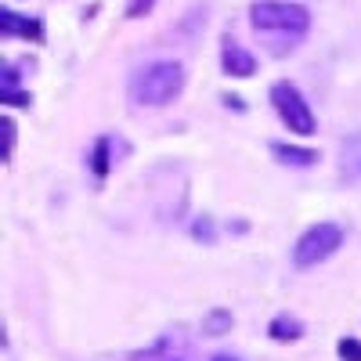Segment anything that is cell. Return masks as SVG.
<instances>
[{
  "label": "cell",
  "instance_id": "cell-8",
  "mask_svg": "<svg viewBox=\"0 0 361 361\" xmlns=\"http://www.w3.org/2000/svg\"><path fill=\"white\" fill-rule=\"evenodd\" d=\"M271 152H275V159H282L286 166H311L318 163V152L314 148H300V145H271Z\"/></svg>",
  "mask_w": 361,
  "mask_h": 361
},
{
  "label": "cell",
  "instance_id": "cell-14",
  "mask_svg": "<svg viewBox=\"0 0 361 361\" xmlns=\"http://www.w3.org/2000/svg\"><path fill=\"white\" fill-rule=\"evenodd\" d=\"M152 4H156V0H130L127 18H141V15H148V11H152Z\"/></svg>",
  "mask_w": 361,
  "mask_h": 361
},
{
  "label": "cell",
  "instance_id": "cell-6",
  "mask_svg": "<svg viewBox=\"0 0 361 361\" xmlns=\"http://www.w3.org/2000/svg\"><path fill=\"white\" fill-rule=\"evenodd\" d=\"M0 33L4 37H22V40H40V22L25 18V15H15V11H0Z\"/></svg>",
  "mask_w": 361,
  "mask_h": 361
},
{
  "label": "cell",
  "instance_id": "cell-1",
  "mask_svg": "<svg viewBox=\"0 0 361 361\" xmlns=\"http://www.w3.org/2000/svg\"><path fill=\"white\" fill-rule=\"evenodd\" d=\"M253 33L271 47V54L293 51L311 29V11L304 4H286V0H257L250 8Z\"/></svg>",
  "mask_w": 361,
  "mask_h": 361
},
{
  "label": "cell",
  "instance_id": "cell-10",
  "mask_svg": "<svg viewBox=\"0 0 361 361\" xmlns=\"http://www.w3.org/2000/svg\"><path fill=\"white\" fill-rule=\"evenodd\" d=\"M231 311L228 307H214V311H206L202 314V333L206 336H224L228 333V329H231Z\"/></svg>",
  "mask_w": 361,
  "mask_h": 361
},
{
  "label": "cell",
  "instance_id": "cell-12",
  "mask_svg": "<svg viewBox=\"0 0 361 361\" xmlns=\"http://www.w3.org/2000/svg\"><path fill=\"white\" fill-rule=\"evenodd\" d=\"M340 357L343 361H361V340H340Z\"/></svg>",
  "mask_w": 361,
  "mask_h": 361
},
{
  "label": "cell",
  "instance_id": "cell-17",
  "mask_svg": "<svg viewBox=\"0 0 361 361\" xmlns=\"http://www.w3.org/2000/svg\"><path fill=\"white\" fill-rule=\"evenodd\" d=\"M214 361H235V357H224V354H221V357H214Z\"/></svg>",
  "mask_w": 361,
  "mask_h": 361
},
{
  "label": "cell",
  "instance_id": "cell-11",
  "mask_svg": "<svg viewBox=\"0 0 361 361\" xmlns=\"http://www.w3.org/2000/svg\"><path fill=\"white\" fill-rule=\"evenodd\" d=\"M109 148H112V141L109 137H98L94 141V152H90V170H94V177H105L109 173Z\"/></svg>",
  "mask_w": 361,
  "mask_h": 361
},
{
  "label": "cell",
  "instance_id": "cell-13",
  "mask_svg": "<svg viewBox=\"0 0 361 361\" xmlns=\"http://www.w3.org/2000/svg\"><path fill=\"white\" fill-rule=\"evenodd\" d=\"M0 98H4L8 105H18V109L29 105V94H25V90H15V87H11V90H0Z\"/></svg>",
  "mask_w": 361,
  "mask_h": 361
},
{
  "label": "cell",
  "instance_id": "cell-2",
  "mask_svg": "<svg viewBox=\"0 0 361 361\" xmlns=\"http://www.w3.org/2000/svg\"><path fill=\"white\" fill-rule=\"evenodd\" d=\"M185 90V66L180 62H152L130 80V102L134 105H166Z\"/></svg>",
  "mask_w": 361,
  "mask_h": 361
},
{
  "label": "cell",
  "instance_id": "cell-7",
  "mask_svg": "<svg viewBox=\"0 0 361 361\" xmlns=\"http://www.w3.org/2000/svg\"><path fill=\"white\" fill-rule=\"evenodd\" d=\"M340 173L347 180H357L361 177V130L350 134L343 145H340Z\"/></svg>",
  "mask_w": 361,
  "mask_h": 361
},
{
  "label": "cell",
  "instance_id": "cell-16",
  "mask_svg": "<svg viewBox=\"0 0 361 361\" xmlns=\"http://www.w3.org/2000/svg\"><path fill=\"white\" fill-rule=\"evenodd\" d=\"M224 105H231V109H238V112H243V109H246V105H243V98H231V94L224 98Z\"/></svg>",
  "mask_w": 361,
  "mask_h": 361
},
{
  "label": "cell",
  "instance_id": "cell-4",
  "mask_svg": "<svg viewBox=\"0 0 361 361\" xmlns=\"http://www.w3.org/2000/svg\"><path fill=\"white\" fill-rule=\"evenodd\" d=\"M271 105H275V112L282 116V123L289 127V134H314V112H311L304 94H300L289 80L271 87Z\"/></svg>",
  "mask_w": 361,
  "mask_h": 361
},
{
  "label": "cell",
  "instance_id": "cell-5",
  "mask_svg": "<svg viewBox=\"0 0 361 361\" xmlns=\"http://www.w3.org/2000/svg\"><path fill=\"white\" fill-rule=\"evenodd\" d=\"M221 66H224V73L235 76V80H250V76L257 73V58H253L243 44H235V40L228 37L224 47H221Z\"/></svg>",
  "mask_w": 361,
  "mask_h": 361
},
{
  "label": "cell",
  "instance_id": "cell-9",
  "mask_svg": "<svg viewBox=\"0 0 361 361\" xmlns=\"http://www.w3.org/2000/svg\"><path fill=\"white\" fill-rule=\"evenodd\" d=\"M271 340H279V343H293V340H300L304 336V325H300L293 314H279L275 322H271Z\"/></svg>",
  "mask_w": 361,
  "mask_h": 361
},
{
  "label": "cell",
  "instance_id": "cell-3",
  "mask_svg": "<svg viewBox=\"0 0 361 361\" xmlns=\"http://www.w3.org/2000/svg\"><path fill=\"white\" fill-rule=\"evenodd\" d=\"M340 246H343V228L333 224V221H322V224L307 228L304 235L296 238V246H293V264H296V267H314V264L329 260Z\"/></svg>",
  "mask_w": 361,
  "mask_h": 361
},
{
  "label": "cell",
  "instance_id": "cell-15",
  "mask_svg": "<svg viewBox=\"0 0 361 361\" xmlns=\"http://www.w3.org/2000/svg\"><path fill=\"white\" fill-rule=\"evenodd\" d=\"M192 235H195V238H206V243H214V228H209V221H206V217H202V224H195V228H192Z\"/></svg>",
  "mask_w": 361,
  "mask_h": 361
}]
</instances>
